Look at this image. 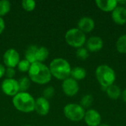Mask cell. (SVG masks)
<instances>
[{
    "label": "cell",
    "mask_w": 126,
    "mask_h": 126,
    "mask_svg": "<svg viewBox=\"0 0 126 126\" xmlns=\"http://www.w3.org/2000/svg\"><path fill=\"white\" fill-rule=\"evenodd\" d=\"M31 81L39 85H45L52 80V75L49 66L44 63L35 62L31 64L28 71Z\"/></svg>",
    "instance_id": "1"
},
{
    "label": "cell",
    "mask_w": 126,
    "mask_h": 126,
    "mask_svg": "<svg viewBox=\"0 0 126 126\" xmlns=\"http://www.w3.org/2000/svg\"><path fill=\"white\" fill-rule=\"evenodd\" d=\"M49 70L52 77L60 80H64L70 77L72 67L68 61L63 58H56L49 63Z\"/></svg>",
    "instance_id": "2"
},
{
    "label": "cell",
    "mask_w": 126,
    "mask_h": 126,
    "mask_svg": "<svg viewBox=\"0 0 126 126\" xmlns=\"http://www.w3.org/2000/svg\"><path fill=\"white\" fill-rule=\"evenodd\" d=\"M95 77L104 92L109 86L114 84L116 80L115 71L106 64H101L96 68Z\"/></svg>",
    "instance_id": "3"
},
{
    "label": "cell",
    "mask_w": 126,
    "mask_h": 126,
    "mask_svg": "<svg viewBox=\"0 0 126 126\" xmlns=\"http://www.w3.org/2000/svg\"><path fill=\"white\" fill-rule=\"evenodd\" d=\"M13 104L19 111L30 113L35 111V100L27 92H19L13 97Z\"/></svg>",
    "instance_id": "4"
},
{
    "label": "cell",
    "mask_w": 126,
    "mask_h": 126,
    "mask_svg": "<svg viewBox=\"0 0 126 126\" xmlns=\"http://www.w3.org/2000/svg\"><path fill=\"white\" fill-rule=\"evenodd\" d=\"M65 41L68 45L74 48H80L86 42V36L84 32L78 27L68 30L65 34Z\"/></svg>",
    "instance_id": "5"
},
{
    "label": "cell",
    "mask_w": 126,
    "mask_h": 126,
    "mask_svg": "<svg viewBox=\"0 0 126 126\" xmlns=\"http://www.w3.org/2000/svg\"><path fill=\"white\" fill-rule=\"evenodd\" d=\"M85 113L86 109L78 103H68L63 108L64 116L72 122H79L83 120Z\"/></svg>",
    "instance_id": "6"
},
{
    "label": "cell",
    "mask_w": 126,
    "mask_h": 126,
    "mask_svg": "<svg viewBox=\"0 0 126 126\" xmlns=\"http://www.w3.org/2000/svg\"><path fill=\"white\" fill-rule=\"evenodd\" d=\"M1 89L4 94L13 97L20 92L18 82L14 78H5L1 82Z\"/></svg>",
    "instance_id": "7"
},
{
    "label": "cell",
    "mask_w": 126,
    "mask_h": 126,
    "mask_svg": "<svg viewBox=\"0 0 126 126\" xmlns=\"http://www.w3.org/2000/svg\"><path fill=\"white\" fill-rule=\"evenodd\" d=\"M20 61V55L15 49H8L3 55L4 65L7 68H15Z\"/></svg>",
    "instance_id": "8"
},
{
    "label": "cell",
    "mask_w": 126,
    "mask_h": 126,
    "mask_svg": "<svg viewBox=\"0 0 126 126\" xmlns=\"http://www.w3.org/2000/svg\"><path fill=\"white\" fill-rule=\"evenodd\" d=\"M61 87L63 93L68 97L75 96L78 93L80 89V86L78 81L74 80L71 77L63 80Z\"/></svg>",
    "instance_id": "9"
},
{
    "label": "cell",
    "mask_w": 126,
    "mask_h": 126,
    "mask_svg": "<svg viewBox=\"0 0 126 126\" xmlns=\"http://www.w3.org/2000/svg\"><path fill=\"white\" fill-rule=\"evenodd\" d=\"M83 120L88 126H99L101 124L102 117L98 111L90 109L86 111Z\"/></svg>",
    "instance_id": "10"
},
{
    "label": "cell",
    "mask_w": 126,
    "mask_h": 126,
    "mask_svg": "<svg viewBox=\"0 0 126 126\" xmlns=\"http://www.w3.org/2000/svg\"><path fill=\"white\" fill-rule=\"evenodd\" d=\"M86 48L89 52H96L101 50L103 47V40L99 36H92L86 40Z\"/></svg>",
    "instance_id": "11"
},
{
    "label": "cell",
    "mask_w": 126,
    "mask_h": 126,
    "mask_svg": "<svg viewBox=\"0 0 126 126\" xmlns=\"http://www.w3.org/2000/svg\"><path fill=\"white\" fill-rule=\"evenodd\" d=\"M50 109V103L47 99L44 97H39L35 100V111L41 116L47 115Z\"/></svg>",
    "instance_id": "12"
},
{
    "label": "cell",
    "mask_w": 126,
    "mask_h": 126,
    "mask_svg": "<svg viewBox=\"0 0 126 126\" xmlns=\"http://www.w3.org/2000/svg\"><path fill=\"white\" fill-rule=\"evenodd\" d=\"M94 27L95 22L94 19L89 16H83L80 18L78 22V28L85 34L93 31Z\"/></svg>",
    "instance_id": "13"
},
{
    "label": "cell",
    "mask_w": 126,
    "mask_h": 126,
    "mask_svg": "<svg viewBox=\"0 0 126 126\" xmlns=\"http://www.w3.org/2000/svg\"><path fill=\"white\" fill-rule=\"evenodd\" d=\"M111 18L117 25H124L126 23V9L124 6L118 5L111 12Z\"/></svg>",
    "instance_id": "14"
},
{
    "label": "cell",
    "mask_w": 126,
    "mask_h": 126,
    "mask_svg": "<svg viewBox=\"0 0 126 126\" xmlns=\"http://www.w3.org/2000/svg\"><path fill=\"white\" fill-rule=\"evenodd\" d=\"M95 4L97 7L103 12H112L117 6V0H96Z\"/></svg>",
    "instance_id": "15"
},
{
    "label": "cell",
    "mask_w": 126,
    "mask_h": 126,
    "mask_svg": "<svg viewBox=\"0 0 126 126\" xmlns=\"http://www.w3.org/2000/svg\"><path fill=\"white\" fill-rule=\"evenodd\" d=\"M87 75L86 69L80 67V66H76L72 69L71 71V78H73L75 80H82L86 78Z\"/></svg>",
    "instance_id": "16"
},
{
    "label": "cell",
    "mask_w": 126,
    "mask_h": 126,
    "mask_svg": "<svg viewBox=\"0 0 126 126\" xmlns=\"http://www.w3.org/2000/svg\"><path fill=\"white\" fill-rule=\"evenodd\" d=\"M106 93L107 96L110 99H111V100H117L121 97L122 91H121L120 88L117 85L113 84V85L109 86L106 89Z\"/></svg>",
    "instance_id": "17"
},
{
    "label": "cell",
    "mask_w": 126,
    "mask_h": 126,
    "mask_svg": "<svg viewBox=\"0 0 126 126\" xmlns=\"http://www.w3.org/2000/svg\"><path fill=\"white\" fill-rule=\"evenodd\" d=\"M38 47L36 45H30L27 47L25 52V59L28 61L31 64L36 62L35 60V55H36V51Z\"/></svg>",
    "instance_id": "18"
},
{
    "label": "cell",
    "mask_w": 126,
    "mask_h": 126,
    "mask_svg": "<svg viewBox=\"0 0 126 126\" xmlns=\"http://www.w3.org/2000/svg\"><path fill=\"white\" fill-rule=\"evenodd\" d=\"M49 57V50L45 47H38L36 51L35 60L36 62L43 63Z\"/></svg>",
    "instance_id": "19"
},
{
    "label": "cell",
    "mask_w": 126,
    "mask_h": 126,
    "mask_svg": "<svg viewBox=\"0 0 126 126\" xmlns=\"http://www.w3.org/2000/svg\"><path fill=\"white\" fill-rule=\"evenodd\" d=\"M116 49L121 54L126 53V34L120 36L116 42Z\"/></svg>",
    "instance_id": "20"
},
{
    "label": "cell",
    "mask_w": 126,
    "mask_h": 126,
    "mask_svg": "<svg viewBox=\"0 0 126 126\" xmlns=\"http://www.w3.org/2000/svg\"><path fill=\"white\" fill-rule=\"evenodd\" d=\"M18 82L19 86V91L22 92H27L29 89L31 83V80L28 77H22L19 79V80H18Z\"/></svg>",
    "instance_id": "21"
},
{
    "label": "cell",
    "mask_w": 126,
    "mask_h": 126,
    "mask_svg": "<svg viewBox=\"0 0 126 126\" xmlns=\"http://www.w3.org/2000/svg\"><path fill=\"white\" fill-rule=\"evenodd\" d=\"M11 9V3L8 0H0V17L7 15Z\"/></svg>",
    "instance_id": "22"
},
{
    "label": "cell",
    "mask_w": 126,
    "mask_h": 126,
    "mask_svg": "<svg viewBox=\"0 0 126 126\" xmlns=\"http://www.w3.org/2000/svg\"><path fill=\"white\" fill-rule=\"evenodd\" d=\"M93 100H94V97L92 94H85L80 100V105L84 109H89L93 103Z\"/></svg>",
    "instance_id": "23"
},
{
    "label": "cell",
    "mask_w": 126,
    "mask_h": 126,
    "mask_svg": "<svg viewBox=\"0 0 126 126\" xmlns=\"http://www.w3.org/2000/svg\"><path fill=\"white\" fill-rule=\"evenodd\" d=\"M36 6V2L33 0H23L21 1V7L26 11H32Z\"/></svg>",
    "instance_id": "24"
},
{
    "label": "cell",
    "mask_w": 126,
    "mask_h": 126,
    "mask_svg": "<svg viewBox=\"0 0 126 126\" xmlns=\"http://www.w3.org/2000/svg\"><path fill=\"white\" fill-rule=\"evenodd\" d=\"M76 56L82 60V61H85L86 60L89 56V52L88 51V49L86 48V47H80V48H78L77 49V51H76Z\"/></svg>",
    "instance_id": "25"
},
{
    "label": "cell",
    "mask_w": 126,
    "mask_h": 126,
    "mask_svg": "<svg viewBox=\"0 0 126 126\" xmlns=\"http://www.w3.org/2000/svg\"><path fill=\"white\" fill-rule=\"evenodd\" d=\"M31 63L27 61L26 59H23V60H20L18 64V69L20 72H28L30 68Z\"/></svg>",
    "instance_id": "26"
},
{
    "label": "cell",
    "mask_w": 126,
    "mask_h": 126,
    "mask_svg": "<svg viewBox=\"0 0 126 126\" xmlns=\"http://www.w3.org/2000/svg\"><path fill=\"white\" fill-rule=\"evenodd\" d=\"M54 94H55V88L52 86H47L43 91V97L47 100L52 98L54 96Z\"/></svg>",
    "instance_id": "27"
},
{
    "label": "cell",
    "mask_w": 126,
    "mask_h": 126,
    "mask_svg": "<svg viewBox=\"0 0 126 126\" xmlns=\"http://www.w3.org/2000/svg\"><path fill=\"white\" fill-rule=\"evenodd\" d=\"M16 75V70L14 68H7L5 72L6 78H13Z\"/></svg>",
    "instance_id": "28"
},
{
    "label": "cell",
    "mask_w": 126,
    "mask_h": 126,
    "mask_svg": "<svg viewBox=\"0 0 126 126\" xmlns=\"http://www.w3.org/2000/svg\"><path fill=\"white\" fill-rule=\"evenodd\" d=\"M5 28V22L3 18L0 17V35L3 32Z\"/></svg>",
    "instance_id": "29"
},
{
    "label": "cell",
    "mask_w": 126,
    "mask_h": 126,
    "mask_svg": "<svg viewBox=\"0 0 126 126\" xmlns=\"http://www.w3.org/2000/svg\"><path fill=\"white\" fill-rule=\"evenodd\" d=\"M5 72H6V68L5 66L0 63V78L4 77L5 75Z\"/></svg>",
    "instance_id": "30"
},
{
    "label": "cell",
    "mask_w": 126,
    "mask_h": 126,
    "mask_svg": "<svg viewBox=\"0 0 126 126\" xmlns=\"http://www.w3.org/2000/svg\"><path fill=\"white\" fill-rule=\"evenodd\" d=\"M121 97L123 99V100L126 103V89H125L123 92H122V94H121Z\"/></svg>",
    "instance_id": "31"
},
{
    "label": "cell",
    "mask_w": 126,
    "mask_h": 126,
    "mask_svg": "<svg viewBox=\"0 0 126 126\" xmlns=\"http://www.w3.org/2000/svg\"><path fill=\"white\" fill-rule=\"evenodd\" d=\"M99 126H109L108 124H106V123H101Z\"/></svg>",
    "instance_id": "32"
},
{
    "label": "cell",
    "mask_w": 126,
    "mask_h": 126,
    "mask_svg": "<svg viewBox=\"0 0 126 126\" xmlns=\"http://www.w3.org/2000/svg\"><path fill=\"white\" fill-rule=\"evenodd\" d=\"M124 7H125V8H126V5H125V6H124Z\"/></svg>",
    "instance_id": "33"
},
{
    "label": "cell",
    "mask_w": 126,
    "mask_h": 126,
    "mask_svg": "<svg viewBox=\"0 0 126 126\" xmlns=\"http://www.w3.org/2000/svg\"></svg>",
    "instance_id": "34"
}]
</instances>
